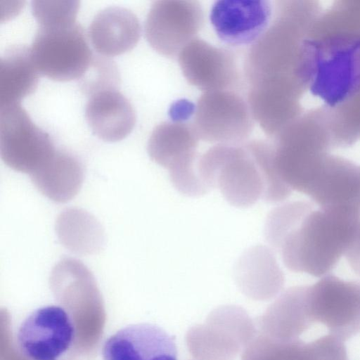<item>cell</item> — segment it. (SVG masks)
<instances>
[{
    "label": "cell",
    "mask_w": 360,
    "mask_h": 360,
    "mask_svg": "<svg viewBox=\"0 0 360 360\" xmlns=\"http://www.w3.org/2000/svg\"><path fill=\"white\" fill-rule=\"evenodd\" d=\"M344 255L352 270L360 276V219L354 226Z\"/></svg>",
    "instance_id": "obj_26"
},
{
    "label": "cell",
    "mask_w": 360,
    "mask_h": 360,
    "mask_svg": "<svg viewBox=\"0 0 360 360\" xmlns=\"http://www.w3.org/2000/svg\"><path fill=\"white\" fill-rule=\"evenodd\" d=\"M57 151L49 135L31 120L20 103L0 106V155L8 167L30 176Z\"/></svg>",
    "instance_id": "obj_7"
},
{
    "label": "cell",
    "mask_w": 360,
    "mask_h": 360,
    "mask_svg": "<svg viewBox=\"0 0 360 360\" xmlns=\"http://www.w3.org/2000/svg\"><path fill=\"white\" fill-rule=\"evenodd\" d=\"M204 22V11L197 1H157L147 15L145 36L155 51L174 58L197 37Z\"/></svg>",
    "instance_id": "obj_9"
},
{
    "label": "cell",
    "mask_w": 360,
    "mask_h": 360,
    "mask_svg": "<svg viewBox=\"0 0 360 360\" xmlns=\"http://www.w3.org/2000/svg\"><path fill=\"white\" fill-rule=\"evenodd\" d=\"M30 51L39 73L59 82L82 79L94 58L77 23L39 27Z\"/></svg>",
    "instance_id": "obj_6"
},
{
    "label": "cell",
    "mask_w": 360,
    "mask_h": 360,
    "mask_svg": "<svg viewBox=\"0 0 360 360\" xmlns=\"http://www.w3.org/2000/svg\"><path fill=\"white\" fill-rule=\"evenodd\" d=\"M310 310L316 323L345 341L360 332V283L327 274L309 285Z\"/></svg>",
    "instance_id": "obj_10"
},
{
    "label": "cell",
    "mask_w": 360,
    "mask_h": 360,
    "mask_svg": "<svg viewBox=\"0 0 360 360\" xmlns=\"http://www.w3.org/2000/svg\"><path fill=\"white\" fill-rule=\"evenodd\" d=\"M272 21L248 49L244 61L249 88L300 99L307 89L305 41L319 7L314 1H276Z\"/></svg>",
    "instance_id": "obj_3"
},
{
    "label": "cell",
    "mask_w": 360,
    "mask_h": 360,
    "mask_svg": "<svg viewBox=\"0 0 360 360\" xmlns=\"http://www.w3.org/2000/svg\"><path fill=\"white\" fill-rule=\"evenodd\" d=\"M56 229L61 243L77 253H91L101 244L98 224L89 214L79 210H67L61 213Z\"/></svg>",
    "instance_id": "obj_23"
},
{
    "label": "cell",
    "mask_w": 360,
    "mask_h": 360,
    "mask_svg": "<svg viewBox=\"0 0 360 360\" xmlns=\"http://www.w3.org/2000/svg\"><path fill=\"white\" fill-rule=\"evenodd\" d=\"M91 72L82 81L83 90L91 95L101 90L116 89L118 84V72L112 61L94 56L90 66Z\"/></svg>",
    "instance_id": "obj_25"
},
{
    "label": "cell",
    "mask_w": 360,
    "mask_h": 360,
    "mask_svg": "<svg viewBox=\"0 0 360 360\" xmlns=\"http://www.w3.org/2000/svg\"><path fill=\"white\" fill-rule=\"evenodd\" d=\"M32 13L39 27H56L76 23L78 1H33Z\"/></svg>",
    "instance_id": "obj_24"
},
{
    "label": "cell",
    "mask_w": 360,
    "mask_h": 360,
    "mask_svg": "<svg viewBox=\"0 0 360 360\" xmlns=\"http://www.w3.org/2000/svg\"><path fill=\"white\" fill-rule=\"evenodd\" d=\"M255 120L247 101L236 91L204 92L195 104L193 124L200 139L212 143L246 141Z\"/></svg>",
    "instance_id": "obj_8"
},
{
    "label": "cell",
    "mask_w": 360,
    "mask_h": 360,
    "mask_svg": "<svg viewBox=\"0 0 360 360\" xmlns=\"http://www.w3.org/2000/svg\"><path fill=\"white\" fill-rule=\"evenodd\" d=\"M359 219L315 210L308 201H292L269 214L264 236L288 269L321 277L345 255Z\"/></svg>",
    "instance_id": "obj_1"
},
{
    "label": "cell",
    "mask_w": 360,
    "mask_h": 360,
    "mask_svg": "<svg viewBox=\"0 0 360 360\" xmlns=\"http://www.w3.org/2000/svg\"><path fill=\"white\" fill-rule=\"evenodd\" d=\"M30 48L11 49L0 60V106L20 103L36 89L39 80Z\"/></svg>",
    "instance_id": "obj_21"
},
{
    "label": "cell",
    "mask_w": 360,
    "mask_h": 360,
    "mask_svg": "<svg viewBox=\"0 0 360 360\" xmlns=\"http://www.w3.org/2000/svg\"><path fill=\"white\" fill-rule=\"evenodd\" d=\"M199 140L193 122H165L155 127L147 146L150 159L168 170L174 187L191 197L209 191L198 170Z\"/></svg>",
    "instance_id": "obj_5"
},
{
    "label": "cell",
    "mask_w": 360,
    "mask_h": 360,
    "mask_svg": "<svg viewBox=\"0 0 360 360\" xmlns=\"http://www.w3.org/2000/svg\"><path fill=\"white\" fill-rule=\"evenodd\" d=\"M75 335L70 314L60 306L42 307L21 323L17 333L20 352L29 360H58Z\"/></svg>",
    "instance_id": "obj_12"
},
{
    "label": "cell",
    "mask_w": 360,
    "mask_h": 360,
    "mask_svg": "<svg viewBox=\"0 0 360 360\" xmlns=\"http://www.w3.org/2000/svg\"><path fill=\"white\" fill-rule=\"evenodd\" d=\"M86 120L100 139L116 142L127 136L136 123L129 100L117 89H107L90 96L85 109Z\"/></svg>",
    "instance_id": "obj_16"
},
{
    "label": "cell",
    "mask_w": 360,
    "mask_h": 360,
    "mask_svg": "<svg viewBox=\"0 0 360 360\" xmlns=\"http://www.w3.org/2000/svg\"><path fill=\"white\" fill-rule=\"evenodd\" d=\"M238 283L244 288L263 290L271 295L276 293L284 283L283 274L271 250L262 245L245 251L236 266Z\"/></svg>",
    "instance_id": "obj_22"
},
{
    "label": "cell",
    "mask_w": 360,
    "mask_h": 360,
    "mask_svg": "<svg viewBox=\"0 0 360 360\" xmlns=\"http://www.w3.org/2000/svg\"><path fill=\"white\" fill-rule=\"evenodd\" d=\"M273 10L268 0H219L212 6L210 20L224 43L252 45L269 27Z\"/></svg>",
    "instance_id": "obj_14"
},
{
    "label": "cell",
    "mask_w": 360,
    "mask_h": 360,
    "mask_svg": "<svg viewBox=\"0 0 360 360\" xmlns=\"http://www.w3.org/2000/svg\"><path fill=\"white\" fill-rule=\"evenodd\" d=\"M136 15L120 6L101 10L94 18L89 37L94 49L103 56L113 57L131 50L141 37Z\"/></svg>",
    "instance_id": "obj_17"
},
{
    "label": "cell",
    "mask_w": 360,
    "mask_h": 360,
    "mask_svg": "<svg viewBox=\"0 0 360 360\" xmlns=\"http://www.w3.org/2000/svg\"><path fill=\"white\" fill-rule=\"evenodd\" d=\"M198 170L209 190L219 188L226 201L238 207L260 199L281 202L292 191L276 170L271 141L215 145L199 157Z\"/></svg>",
    "instance_id": "obj_4"
},
{
    "label": "cell",
    "mask_w": 360,
    "mask_h": 360,
    "mask_svg": "<svg viewBox=\"0 0 360 360\" xmlns=\"http://www.w3.org/2000/svg\"><path fill=\"white\" fill-rule=\"evenodd\" d=\"M103 360H177L174 339L150 323L127 326L112 335L102 349Z\"/></svg>",
    "instance_id": "obj_15"
},
{
    "label": "cell",
    "mask_w": 360,
    "mask_h": 360,
    "mask_svg": "<svg viewBox=\"0 0 360 360\" xmlns=\"http://www.w3.org/2000/svg\"><path fill=\"white\" fill-rule=\"evenodd\" d=\"M308 89L328 108L360 98V1L319 14L305 44Z\"/></svg>",
    "instance_id": "obj_2"
},
{
    "label": "cell",
    "mask_w": 360,
    "mask_h": 360,
    "mask_svg": "<svg viewBox=\"0 0 360 360\" xmlns=\"http://www.w3.org/2000/svg\"><path fill=\"white\" fill-rule=\"evenodd\" d=\"M272 338L288 340L299 338L316 322L309 301V285L295 286L285 290L271 307Z\"/></svg>",
    "instance_id": "obj_19"
},
{
    "label": "cell",
    "mask_w": 360,
    "mask_h": 360,
    "mask_svg": "<svg viewBox=\"0 0 360 360\" xmlns=\"http://www.w3.org/2000/svg\"><path fill=\"white\" fill-rule=\"evenodd\" d=\"M178 61L187 82L204 92L235 91L240 84L236 58L230 51L195 38L179 53Z\"/></svg>",
    "instance_id": "obj_13"
},
{
    "label": "cell",
    "mask_w": 360,
    "mask_h": 360,
    "mask_svg": "<svg viewBox=\"0 0 360 360\" xmlns=\"http://www.w3.org/2000/svg\"><path fill=\"white\" fill-rule=\"evenodd\" d=\"M267 353L261 360H348L342 341L330 334H325L311 341L293 339L281 340L271 337L257 342Z\"/></svg>",
    "instance_id": "obj_20"
},
{
    "label": "cell",
    "mask_w": 360,
    "mask_h": 360,
    "mask_svg": "<svg viewBox=\"0 0 360 360\" xmlns=\"http://www.w3.org/2000/svg\"><path fill=\"white\" fill-rule=\"evenodd\" d=\"M195 105L186 99L173 103L169 109V116L173 122H187L194 116Z\"/></svg>",
    "instance_id": "obj_27"
},
{
    "label": "cell",
    "mask_w": 360,
    "mask_h": 360,
    "mask_svg": "<svg viewBox=\"0 0 360 360\" xmlns=\"http://www.w3.org/2000/svg\"><path fill=\"white\" fill-rule=\"evenodd\" d=\"M30 176L44 195L56 202H66L79 191L84 168L77 158L58 150L49 162Z\"/></svg>",
    "instance_id": "obj_18"
},
{
    "label": "cell",
    "mask_w": 360,
    "mask_h": 360,
    "mask_svg": "<svg viewBox=\"0 0 360 360\" xmlns=\"http://www.w3.org/2000/svg\"><path fill=\"white\" fill-rule=\"evenodd\" d=\"M304 193L324 211L360 218V166L328 153Z\"/></svg>",
    "instance_id": "obj_11"
}]
</instances>
